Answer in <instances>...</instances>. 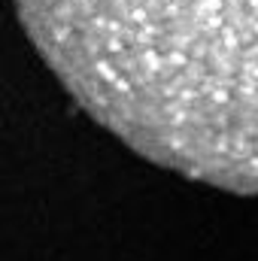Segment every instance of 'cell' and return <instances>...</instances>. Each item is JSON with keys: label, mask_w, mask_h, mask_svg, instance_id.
<instances>
[{"label": "cell", "mask_w": 258, "mask_h": 261, "mask_svg": "<svg viewBox=\"0 0 258 261\" xmlns=\"http://www.w3.org/2000/svg\"><path fill=\"white\" fill-rule=\"evenodd\" d=\"M73 100L140 155L258 195V0H12Z\"/></svg>", "instance_id": "cell-1"}]
</instances>
